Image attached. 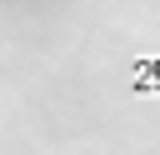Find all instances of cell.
Listing matches in <instances>:
<instances>
[{
    "instance_id": "1",
    "label": "cell",
    "mask_w": 160,
    "mask_h": 155,
    "mask_svg": "<svg viewBox=\"0 0 160 155\" xmlns=\"http://www.w3.org/2000/svg\"><path fill=\"white\" fill-rule=\"evenodd\" d=\"M130 85L140 95H160V60H135L130 65Z\"/></svg>"
}]
</instances>
